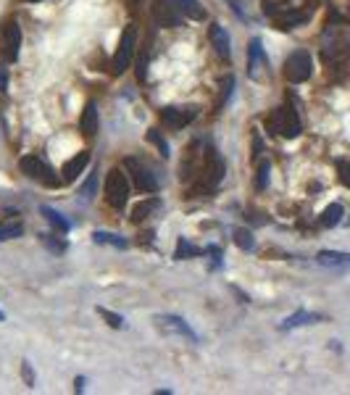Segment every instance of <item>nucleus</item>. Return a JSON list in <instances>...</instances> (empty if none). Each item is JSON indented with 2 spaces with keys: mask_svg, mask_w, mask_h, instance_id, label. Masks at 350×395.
Segmentation results:
<instances>
[{
  "mask_svg": "<svg viewBox=\"0 0 350 395\" xmlns=\"http://www.w3.org/2000/svg\"><path fill=\"white\" fill-rule=\"evenodd\" d=\"M153 16L161 27H179L182 14L177 11L174 0H153Z\"/></svg>",
  "mask_w": 350,
  "mask_h": 395,
  "instance_id": "obj_10",
  "label": "nucleus"
},
{
  "mask_svg": "<svg viewBox=\"0 0 350 395\" xmlns=\"http://www.w3.org/2000/svg\"><path fill=\"white\" fill-rule=\"evenodd\" d=\"M124 169L129 172V177H132V182L137 190H142V192H158V179L153 177V172H150L142 161H137V158H124Z\"/></svg>",
  "mask_w": 350,
  "mask_h": 395,
  "instance_id": "obj_4",
  "label": "nucleus"
},
{
  "mask_svg": "<svg viewBox=\"0 0 350 395\" xmlns=\"http://www.w3.org/2000/svg\"><path fill=\"white\" fill-rule=\"evenodd\" d=\"M337 172H340V182H342L345 188H350V161H340V164H337Z\"/></svg>",
  "mask_w": 350,
  "mask_h": 395,
  "instance_id": "obj_29",
  "label": "nucleus"
},
{
  "mask_svg": "<svg viewBox=\"0 0 350 395\" xmlns=\"http://www.w3.org/2000/svg\"><path fill=\"white\" fill-rule=\"evenodd\" d=\"M318 322L316 314H308V311H298V314H292V316H287L282 322V329H292V327H303V324H314Z\"/></svg>",
  "mask_w": 350,
  "mask_h": 395,
  "instance_id": "obj_18",
  "label": "nucleus"
},
{
  "mask_svg": "<svg viewBox=\"0 0 350 395\" xmlns=\"http://www.w3.org/2000/svg\"><path fill=\"white\" fill-rule=\"evenodd\" d=\"M105 201L111 208H124L129 201V182L121 169H111L105 177Z\"/></svg>",
  "mask_w": 350,
  "mask_h": 395,
  "instance_id": "obj_2",
  "label": "nucleus"
},
{
  "mask_svg": "<svg viewBox=\"0 0 350 395\" xmlns=\"http://www.w3.org/2000/svg\"><path fill=\"white\" fill-rule=\"evenodd\" d=\"M158 208V198H150V201H142V203H137L132 211V222H142V219H148L150 214Z\"/></svg>",
  "mask_w": 350,
  "mask_h": 395,
  "instance_id": "obj_20",
  "label": "nucleus"
},
{
  "mask_svg": "<svg viewBox=\"0 0 350 395\" xmlns=\"http://www.w3.org/2000/svg\"><path fill=\"white\" fill-rule=\"evenodd\" d=\"M192 119H195V108H174V105H168V108L161 111V121L166 124L168 129H182Z\"/></svg>",
  "mask_w": 350,
  "mask_h": 395,
  "instance_id": "obj_12",
  "label": "nucleus"
},
{
  "mask_svg": "<svg viewBox=\"0 0 350 395\" xmlns=\"http://www.w3.org/2000/svg\"><path fill=\"white\" fill-rule=\"evenodd\" d=\"M266 174H268V164H261V169H258V188L261 190L266 188Z\"/></svg>",
  "mask_w": 350,
  "mask_h": 395,
  "instance_id": "obj_30",
  "label": "nucleus"
},
{
  "mask_svg": "<svg viewBox=\"0 0 350 395\" xmlns=\"http://www.w3.org/2000/svg\"><path fill=\"white\" fill-rule=\"evenodd\" d=\"M200 251L195 248V245H190L187 240H179V245H177V253L174 256L177 258H184V256H198Z\"/></svg>",
  "mask_w": 350,
  "mask_h": 395,
  "instance_id": "obj_27",
  "label": "nucleus"
},
{
  "mask_svg": "<svg viewBox=\"0 0 350 395\" xmlns=\"http://www.w3.org/2000/svg\"><path fill=\"white\" fill-rule=\"evenodd\" d=\"M5 87H8V71L5 66H0V92H5Z\"/></svg>",
  "mask_w": 350,
  "mask_h": 395,
  "instance_id": "obj_32",
  "label": "nucleus"
},
{
  "mask_svg": "<svg viewBox=\"0 0 350 395\" xmlns=\"http://www.w3.org/2000/svg\"><path fill=\"white\" fill-rule=\"evenodd\" d=\"M248 77L253 82H264V77H266V55H264L258 37L250 40L248 45Z\"/></svg>",
  "mask_w": 350,
  "mask_h": 395,
  "instance_id": "obj_8",
  "label": "nucleus"
},
{
  "mask_svg": "<svg viewBox=\"0 0 350 395\" xmlns=\"http://www.w3.org/2000/svg\"><path fill=\"white\" fill-rule=\"evenodd\" d=\"M29 3H40V0H29Z\"/></svg>",
  "mask_w": 350,
  "mask_h": 395,
  "instance_id": "obj_34",
  "label": "nucleus"
},
{
  "mask_svg": "<svg viewBox=\"0 0 350 395\" xmlns=\"http://www.w3.org/2000/svg\"><path fill=\"white\" fill-rule=\"evenodd\" d=\"M79 129H82V135H87V138H92V135L98 132V108H95V103L84 105L82 116H79Z\"/></svg>",
  "mask_w": 350,
  "mask_h": 395,
  "instance_id": "obj_16",
  "label": "nucleus"
},
{
  "mask_svg": "<svg viewBox=\"0 0 350 395\" xmlns=\"http://www.w3.org/2000/svg\"><path fill=\"white\" fill-rule=\"evenodd\" d=\"M174 3H177V8H179L187 18H195V21H203V18H205V8L200 5L198 0H174Z\"/></svg>",
  "mask_w": 350,
  "mask_h": 395,
  "instance_id": "obj_17",
  "label": "nucleus"
},
{
  "mask_svg": "<svg viewBox=\"0 0 350 395\" xmlns=\"http://www.w3.org/2000/svg\"><path fill=\"white\" fill-rule=\"evenodd\" d=\"M311 71H314V64H311V55L305 51H295L284 61V77H287V82H292V85L305 82V79L311 77Z\"/></svg>",
  "mask_w": 350,
  "mask_h": 395,
  "instance_id": "obj_3",
  "label": "nucleus"
},
{
  "mask_svg": "<svg viewBox=\"0 0 350 395\" xmlns=\"http://www.w3.org/2000/svg\"><path fill=\"white\" fill-rule=\"evenodd\" d=\"M98 314L100 316H103V319H105V322H108V324L111 327H124V319H121V316H116V314H114V311H108V309H98Z\"/></svg>",
  "mask_w": 350,
  "mask_h": 395,
  "instance_id": "obj_28",
  "label": "nucleus"
},
{
  "mask_svg": "<svg viewBox=\"0 0 350 395\" xmlns=\"http://www.w3.org/2000/svg\"><path fill=\"white\" fill-rule=\"evenodd\" d=\"M264 127H266L268 135H282V138H298L300 129H303L298 111H295V105L290 103L277 108V111H271L266 116V121H264Z\"/></svg>",
  "mask_w": 350,
  "mask_h": 395,
  "instance_id": "obj_1",
  "label": "nucleus"
},
{
  "mask_svg": "<svg viewBox=\"0 0 350 395\" xmlns=\"http://www.w3.org/2000/svg\"><path fill=\"white\" fill-rule=\"evenodd\" d=\"M148 140H150V142H153V145H155V148H158V151H161V155H168L166 140H164V138H161V135H158V129H150V132H148Z\"/></svg>",
  "mask_w": 350,
  "mask_h": 395,
  "instance_id": "obj_25",
  "label": "nucleus"
},
{
  "mask_svg": "<svg viewBox=\"0 0 350 395\" xmlns=\"http://www.w3.org/2000/svg\"><path fill=\"white\" fill-rule=\"evenodd\" d=\"M155 324L161 327L164 332H174V335H182L184 340H190V343H198V335L192 332V327L187 324L184 319H179V316H171V314L155 316Z\"/></svg>",
  "mask_w": 350,
  "mask_h": 395,
  "instance_id": "obj_11",
  "label": "nucleus"
},
{
  "mask_svg": "<svg viewBox=\"0 0 350 395\" xmlns=\"http://www.w3.org/2000/svg\"><path fill=\"white\" fill-rule=\"evenodd\" d=\"M87 164H90V153H84V151L74 155L71 161H66V164H64V182H74V179L84 172Z\"/></svg>",
  "mask_w": 350,
  "mask_h": 395,
  "instance_id": "obj_15",
  "label": "nucleus"
},
{
  "mask_svg": "<svg viewBox=\"0 0 350 395\" xmlns=\"http://www.w3.org/2000/svg\"><path fill=\"white\" fill-rule=\"evenodd\" d=\"M40 211H42V216H45V219H48V222L53 224V227H55L61 235H66V232H68V222L64 219V216H61V214H58V211H53V208H48V206H42Z\"/></svg>",
  "mask_w": 350,
  "mask_h": 395,
  "instance_id": "obj_21",
  "label": "nucleus"
},
{
  "mask_svg": "<svg viewBox=\"0 0 350 395\" xmlns=\"http://www.w3.org/2000/svg\"><path fill=\"white\" fill-rule=\"evenodd\" d=\"M232 87H234V77L229 74V77H224V79H221V92H218L216 108H221V105L227 103V98L232 95Z\"/></svg>",
  "mask_w": 350,
  "mask_h": 395,
  "instance_id": "obj_23",
  "label": "nucleus"
},
{
  "mask_svg": "<svg viewBox=\"0 0 350 395\" xmlns=\"http://www.w3.org/2000/svg\"><path fill=\"white\" fill-rule=\"evenodd\" d=\"M92 240L95 242H105V245H114V248H127V240L124 238H118V235H111V232H95L92 235Z\"/></svg>",
  "mask_w": 350,
  "mask_h": 395,
  "instance_id": "obj_22",
  "label": "nucleus"
},
{
  "mask_svg": "<svg viewBox=\"0 0 350 395\" xmlns=\"http://www.w3.org/2000/svg\"><path fill=\"white\" fill-rule=\"evenodd\" d=\"M21 235V224H5L0 227V240H11V238H18Z\"/></svg>",
  "mask_w": 350,
  "mask_h": 395,
  "instance_id": "obj_26",
  "label": "nucleus"
},
{
  "mask_svg": "<svg viewBox=\"0 0 350 395\" xmlns=\"http://www.w3.org/2000/svg\"><path fill=\"white\" fill-rule=\"evenodd\" d=\"M92 190H95V174H90V179H87V185H84V195H87V198H90V195H92Z\"/></svg>",
  "mask_w": 350,
  "mask_h": 395,
  "instance_id": "obj_31",
  "label": "nucleus"
},
{
  "mask_svg": "<svg viewBox=\"0 0 350 395\" xmlns=\"http://www.w3.org/2000/svg\"><path fill=\"white\" fill-rule=\"evenodd\" d=\"M24 377H27V385H32V369H29V364H24Z\"/></svg>",
  "mask_w": 350,
  "mask_h": 395,
  "instance_id": "obj_33",
  "label": "nucleus"
},
{
  "mask_svg": "<svg viewBox=\"0 0 350 395\" xmlns=\"http://www.w3.org/2000/svg\"><path fill=\"white\" fill-rule=\"evenodd\" d=\"M316 261L327 269H350V253H340V251H321Z\"/></svg>",
  "mask_w": 350,
  "mask_h": 395,
  "instance_id": "obj_14",
  "label": "nucleus"
},
{
  "mask_svg": "<svg viewBox=\"0 0 350 395\" xmlns=\"http://www.w3.org/2000/svg\"><path fill=\"white\" fill-rule=\"evenodd\" d=\"M234 242H237V248H242V251H250L253 248V235H250V229H234Z\"/></svg>",
  "mask_w": 350,
  "mask_h": 395,
  "instance_id": "obj_24",
  "label": "nucleus"
},
{
  "mask_svg": "<svg viewBox=\"0 0 350 395\" xmlns=\"http://www.w3.org/2000/svg\"><path fill=\"white\" fill-rule=\"evenodd\" d=\"M208 37H211V45L216 48L218 58H229L232 55V42H229V35H227V29L221 27V24H211V29H208Z\"/></svg>",
  "mask_w": 350,
  "mask_h": 395,
  "instance_id": "obj_13",
  "label": "nucleus"
},
{
  "mask_svg": "<svg viewBox=\"0 0 350 395\" xmlns=\"http://www.w3.org/2000/svg\"><path fill=\"white\" fill-rule=\"evenodd\" d=\"M342 222V206L340 203H329L321 214V227H334Z\"/></svg>",
  "mask_w": 350,
  "mask_h": 395,
  "instance_id": "obj_19",
  "label": "nucleus"
},
{
  "mask_svg": "<svg viewBox=\"0 0 350 395\" xmlns=\"http://www.w3.org/2000/svg\"><path fill=\"white\" fill-rule=\"evenodd\" d=\"M132 58H134V27H127L121 40H118L116 55H114V74H121L124 69H129Z\"/></svg>",
  "mask_w": 350,
  "mask_h": 395,
  "instance_id": "obj_7",
  "label": "nucleus"
},
{
  "mask_svg": "<svg viewBox=\"0 0 350 395\" xmlns=\"http://www.w3.org/2000/svg\"><path fill=\"white\" fill-rule=\"evenodd\" d=\"M266 14L271 18H274V24L279 27V29H292V27H298V24H303L305 18H308V14H300V11H295V8H277V5H271V3H266Z\"/></svg>",
  "mask_w": 350,
  "mask_h": 395,
  "instance_id": "obj_9",
  "label": "nucleus"
},
{
  "mask_svg": "<svg viewBox=\"0 0 350 395\" xmlns=\"http://www.w3.org/2000/svg\"><path fill=\"white\" fill-rule=\"evenodd\" d=\"M18 48H21V29H18L16 21L0 24V53L8 64L18 58Z\"/></svg>",
  "mask_w": 350,
  "mask_h": 395,
  "instance_id": "obj_5",
  "label": "nucleus"
},
{
  "mask_svg": "<svg viewBox=\"0 0 350 395\" xmlns=\"http://www.w3.org/2000/svg\"><path fill=\"white\" fill-rule=\"evenodd\" d=\"M21 172L27 174V177H32V179H37V182H42V185H48V188L58 185V179L53 177V169L45 161H40L37 155H24L21 158Z\"/></svg>",
  "mask_w": 350,
  "mask_h": 395,
  "instance_id": "obj_6",
  "label": "nucleus"
}]
</instances>
